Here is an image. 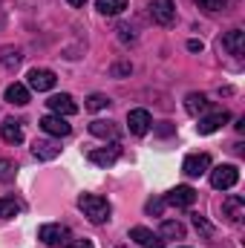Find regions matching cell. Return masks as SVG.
<instances>
[{"label": "cell", "instance_id": "obj_14", "mask_svg": "<svg viewBox=\"0 0 245 248\" xmlns=\"http://www.w3.org/2000/svg\"><path fill=\"white\" fill-rule=\"evenodd\" d=\"M130 240H136L138 246H144V248H165V240L159 234H153L150 228H144V225L130 228Z\"/></svg>", "mask_w": 245, "mask_h": 248}, {"label": "cell", "instance_id": "obj_7", "mask_svg": "<svg viewBox=\"0 0 245 248\" xmlns=\"http://www.w3.org/2000/svg\"><path fill=\"white\" fill-rule=\"evenodd\" d=\"M208 170H211V156L208 153H190L182 162V173L190 176V179H196V176H202Z\"/></svg>", "mask_w": 245, "mask_h": 248}, {"label": "cell", "instance_id": "obj_2", "mask_svg": "<svg viewBox=\"0 0 245 248\" xmlns=\"http://www.w3.org/2000/svg\"><path fill=\"white\" fill-rule=\"evenodd\" d=\"M38 240L49 248H61L72 240V234H69V228L61 225V222H49V225H41L38 228Z\"/></svg>", "mask_w": 245, "mask_h": 248}, {"label": "cell", "instance_id": "obj_21", "mask_svg": "<svg viewBox=\"0 0 245 248\" xmlns=\"http://www.w3.org/2000/svg\"><path fill=\"white\" fill-rule=\"evenodd\" d=\"M159 237H162V240H182L184 237V225L182 222H176V219H165Z\"/></svg>", "mask_w": 245, "mask_h": 248}, {"label": "cell", "instance_id": "obj_32", "mask_svg": "<svg viewBox=\"0 0 245 248\" xmlns=\"http://www.w3.org/2000/svg\"><path fill=\"white\" fill-rule=\"evenodd\" d=\"M66 248H92V243H90V240H69Z\"/></svg>", "mask_w": 245, "mask_h": 248}, {"label": "cell", "instance_id": "obj_9", "mask_svg": "<svg viewBox=\"0 0 245 248\" xmlns=\"http://www.w3.org/2000/svg\"><path fill=\"white\" fill-rule=\"evenodd\" d=\"M193 202H196V190L190 185H176L165 196V205H173V208H190Z\"/></svg>", "mask_w": 245, "mask_h": 248}, {"label": "cell", "instance_id": "obj_4", "mask_svg": "<svg viewBox=\"0 0 245 248\" xmlns=\"http://www.w3.org/2000/svg\"><path fill=\"white\" fill-rule=\"evenodd\" d=\"M26 84H29V90H35V93H49V90L58 84V78H55L52 69H29Z\"/></svg>", "mask_w": 245, "mask_h": 248}, {"label": "cell", "instance_id": "obj_11", "mask_svg": "<svg viewBox=\"0 0 245 248\" xmlns=\"http://www.w3.org/2000/svg\"><path fill=\"white\" fill-rule=\"evenodd\" d=\"M222 214L228 217V222H243L245 217V199L240 196V193H231V196H225L222 199Z\"/></svg>", "mask_w": 245, "mask_h": 248}, {"label": "cell", "instance_id": "obj_23", "mask_svg": "<svg viewBox=\"0 0 245 248\" xmlns=\"http://www.w3.org/2000/svg\"><path fill=\"white\" fill-rule=\"evenodd\" d=\"M23 211V205L17 202V199H12V196H0V219H12V217H17Z\"/></svg>", "mask_w": 245, "mask_h": 248}, {"label": "cell", "instance_id": "obj_8", "mask_svg": "<svg viewBox=\"0 0 245 248\" xmlns=\"http://www.w3.org/2000/svg\"><path fill=\"white\" fill-rule=\"evenodd\" d=\"M38 124H41V130H44L46 136H55V139H63V136H69V133H72V124L66 122L63 116H55V113L44 116Z\"/></svg>", "mask_w": 245, "mask_h": 248}, {"label": "cell", "instance_id": "obj_1", "mask_svg": "<svg viewBox=\"0 0 245 248\" xmlns=\"http://www.w3.org/2000/svg\"><path fill=\"white\" fill-rule=\"evenodd\" d=\"M78 211H81L92 225H104V222L110 219V214H113L110 202H107L104 196H98V193H81V196H78Z\"/></svg>", "mask_w": 245, "mask_h": 248}, {"label": "cell", "instance_id": "obj_17", "mask_svg": "<svg viewBox=\"0 0 245 248\" xmlns=\"http://www.w3.org/2000/svg\"><path fill=\"white\" fill-rule=\"evenodd\" d=\"M208 107H211V101H208V95H202V93H190V95L184 98V110H187L190 116H202V113H208Z\"/></svg>", "mask_w": 245, "mask_h": 248}, {"label": "cell", "instance_id": "obj_13", "mask_svg": "<svg viewBox=\"0 0 245 248\" xmlns=\"http://www.w3.org/2000/svg\"><path fill=\"white\" fill-rule=\"evenodd\" d=\"M150 124H153V119H150L147 110H130V113H127V130H130L133 136H144V133L150 130Z\"/></svg>", "mask_w": 245, "mask_h": 248}, {"label": "cell", "instance_id": "obj_16", "mask_svg": "<svg viewBox=\"0 0 245 248\" xmlns=\"http://www.w3.org/2000/svg\"><path fill=\"white\" fill-rule=\"evenodd\" d=\"M222 46L228 49V55H237V58H240L245 52V32L243 29H231V32L222 38Z\"/></svg>", "mask_w": 245, "mask_h": 248}, {"label": "cell", "instance_id": "obj_3", "mask_svg": "<svg viewBox=\"0 0 245 248\" xmlns=\"http://www.w3.org/2000/svg\"><path fill=\"white\" fill-rule=\"evenodd\" d=\"M237 182H240V170L234 165H219V168L211 170V185L216 187V190H228Z\"/></svg>", "mask_w": 245, "mask_h": 248}, {"label": "cell", "instance_id": "obj_10", "mask_svg": "<svg viewBox=\"0 0 245 248\" xmlns=\"http://www.w3.org/2000/svg\"><path fill=\"white\" fill-rule=\"evenodd\" d=\"M32 156L41 159V162H52V159L61 156V144H58L55 139H38V141L32 144Z\"/></svg>", "mask_w": 245, "mask_h": 248}, {"label": "cell", "instance_id": "obj_5", "mask_svg": "<svg viewBox=\"0 0 245 248\" xmlns=\"http://www.w3.org/2000/svg\"><path fill=\"white\" fill-rule=\"evenodd\" d=\"M119 156H122V144H119V141H110L107 147H95V150H90V162L98 165V168H110V165H116Z\"/></svg>", "mask_w": 245, "mask_h": 248}, {"label": "cell", "instance_id": "obj_24", "mask_svg": "<svg viewBox=\"0 0 245 248\" xmlns=\"http://www.w3.org/2000/svg\"><path fill=\"white\" fill-rule=\"evenodd\" d=\"M90 113H98V110H107L110 107V98L107 95H101V93H92L90 98H87V104H84Z\"/></svg>", "mask_w": 245, "mask_h": 248}, {"label": "cell", "instance_id": "obj_12", "mask_svg": "<svg viewBox=\"0 0 245 248\" xmlns=\"http://www.w3.org/2000/svg\"><path fill=\"white\" fill-rule=\"evenodd\" d=\"M46 107L55 113V116H75L78 113V104L72 101V95H66V93H58V95H52L49 101H46Z\"/></svg>", "mask_w": 245, "mask_h": 248}, {"label": "cell", "instance_id": "obj_18", "mask_svg": "<svg viewBox=\"0 0 245 248\" xmlns=\"http://www.w3.org/2000/svg\"><path fill=\"white\" fill-rule=\"evenodd\" d=\"M0 136H3L6 144H20V141H23V127H20V122H15V119H6Z\"/></svg>", "mask_w": 245, "mask_h": 248}, {"label": "cell", "instance_id": "obj_25", "mask_svg": "<svg viewBox=\"0 0 245 248\" xmlns=\"http://www.w3.org/2000/svg\"><path fill=\"white\" fill-rule=\"evenodd\" d=\"M190 219H193V228H196V234H202L205 240H211V237H214V225H211V222H208L202 214H193Z\"/></svg>", "mask_w": 245, "mask_h": 248}, {"label": "cell", "instance_id": "obj_6", "mask_svg": "<svg viewBox=\"0 0 245 248\" xmlns=\"http://www.w3.org/2000/svg\"><path fill=\"white\" fill-rule=\"evenodd\" d=\"M150 15L159 26H173L176 6H173V0H150Z\"/></svg>", "mask_w": 245, "mask_h": 248}, {"label": "cell", "instance_id": "obj_31", "mask_svg": "<svg viewBox=\"0 0 245 248\" xmlns=\"http://www.w3.org/2000/svg\"><path fill=\"white\" fill-rule=\"evenodd\" d=\"M119 38H122L124 44H130L133 41V29L130 26H119Z\"/></svg>", "mask_w": 245, "mask_h": 248}, {"label": "cell", "instance_id": "obj_15", "mask_svg": "<svg viewBox=\"0 0 245 248\" xmlns=\"http://www.w3.org/2000/svg\"><path fill=\"white\" fill-rule=\"evenodd\" d=\"M231 122V116L222 110V113H214V116H205V119H199V124H196V133L199 136H211V133H216L222 124Z\"/></svg>", "mask_w": 245, "mask_h": 248}, {"label": "cell", "instance_id": "obj_20", "mask_svg": "<svg viewBox=\"0 0 245 248\" xmlns=\"http://www.w3.org/2000/svg\"><path fill=\"white\" fill-rule=\"evenodd\" d=\"M6 101H9V104H17V107L29 104V87H23V84H9V87H6Z\"/></svg>", "mask_w": 245, "mask_h": 248}, {"label": "cell", "instance_id": "obj_30", "mask_svg": "<svg viewBox=\"0 0 245 248\" xmlns=\"http://www.w3.org/2000/svg\"><path fill=\"white\" fill-rule=\"evenodd\" d=\"M133 72V63H116L113 66V75H130Z\"/></svg>", "mask_w": 245, "mask_h": 248}, {"label": "cell", "instance_id": "obj_19", "mask_svg": "<svg viewBox=\"0 0 245 248\" xmlns=\"http://www.w3.org/2000/svg\"><path fill=\"white\" fill-rule=\"evenodd\" d=\"M90 133L95 136V139H119V127L113 122H101V119H95V122L90 124Z\"/></svg>", "mask_w": 245, "mask_h": 248}, {"label": "cell", "instance_id": "obj_22", "mask_svg": "<svg viewBox=\"0 0 245 248\" xmlns=\"http://www.w3.org/2000/svg\"><path fill=\"white\" fill-rule=\"evenodd\" d=\"M95 9L101 15H107V17H116V15H122L124 9H127V0H98Z\"/></svg>", "mask_w": 245, "mask_h": 248}, {"label": "cell", "instance_id": "obj_27", "mask_svg": "<svg viewBox=\"0 0 245 248\" xmlns=\"http://www.w3.org/2000/svg\"><path fill=\"white\" fill-rule=\"evenodd\" d=\"M196 6L205 12H222V9H228V0H196Z\"/></svg>", "mask_w": 245, "mask_h": 248}, {"label": "cell", "instance_id": "obj_28", "mask_svg": "<svg viewBox=\"0 0 245 248\" xmlns=\"http://www.w3.org/2000/svg\"><path fill=\"white\" fill-rule=\"evenodd\" d=\"M0 63L9 66V69H15V66L20 63V55H17L15 49H3V52H0Z\"/></svg>", "mask_w": 245, "mask_h": 248}, {"label": "cell", "instance_id": "obj_34", "mask_svg": "<svg viewBox=\"0 0 245 248\" xmlns=\"http://www.w3.org/2000/svg\"><path fill=\"white\" fill-rule=\"evenodd\" d=\"M66 3H69V6H75V9H81V6H84L87 0H66Z\"/></svg>", "mask_w": 245, "mask_h": 248}, {"label": "cell", "instance_id": "obj_29", "mask_svg": "<svg viewBox=\"0 0 245 248\" xmlns=\"http://www.w3.org/2000/svg\"><path fill=\"white\" fill-rule=\"evenodd\" d=\"M165 211V199H150L147 202V214H162Z\"/></svg>", "mask_w": 245, "mask_h": 248}, {"label": "cell", "instance_id": "obj_26", "mask_svg": "<svg viewBox=\"0 0 245 248\" xmlns=\"http://www.w3.org/2000/svg\"><path fill=\"white\" fill-rule=\"evenodd\" d=\"M15 176H17V165L12 162V159H0V182H15Z\"/></svg>", "mask_w": 245, "mask_h": 248}, {"label": "cell", "instance_id": "obj_33", "mask_svg": "<svg viewBox=\"0 0 245 248\" xmlns=\"http://www.w3.org/2000/svg\"><path fill=\"white\" fill-rule=\"evenodd\" d=\"M187 49L190 52H202V41H187Z\"/></svg>", "mask_w": 245, "mask_h": 248}]
</instances>
